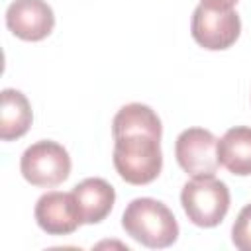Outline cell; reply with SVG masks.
<instances>
[{"instance_id": "cell-14", "label": "cell", "mask_w": 251, "mask_h": 251, "mask_svg": "<svg viewBox=\"0 0 251 251\" xmlns=\"http://www.w3.org/2000/svg\"><path fill=\"white\" fill-rule=\"evenodd\" d=\"M202 2H210V4H220V6H227V8H233V4H237V0H202Z\"/></svg>"}, {"instance_id": "cell-12", "label": "cell", "mask_w": 251, "mask_h": 251, "mask_svg": "<svg viewBox=\"0 0 251 251\" xmlns=\"http://www.w3.org/2000/svg\"><path fill=\"white\" fill-rule=\"evenodd\" d=\"M0 137L2 141H12L22 137L33 120L31 106L27 98L16 88L2 90V106H0Z\"/></svg>"}, {"instance_id": "cell-4", "label": "cell", "mask_w": 251, "mask_h": 251, "mask_svg": "<svg viewBox=\"0 0 251 251\" xmlns=\"http://www.w3.org/2000/svg\"><path fill=\"white\" fill-rule=\"evenodd\" d=\"M190 31L194 41L210 51H222L235 43L241 31V20L233 8L200 2L192 14Z\"/></svg>"}, {"instance_id": "cell-13", "label": "cell", "mask_w": 251, "mask_h": 251, "mask_svg": "<svg viewBox=\"0 0 251 251\" xmlns=\"http://www.w3.org/2000/svg\"><path fill=\"white\" fill-rule=\"evenodd\" d=\"M231 241L241 251H251V204L243 206L231 227Z\"/></svg>"}, {"instance_id": "cell-8", "label": "cell", "mask_w": 251, "mask_h": 251, "mask_svg": "<svg viewBox=\"0 0 251 251\" xmlns=\"http://www.w3.org/2000/svg\"><path fill=\"white\" fill-rule=\"evenodd\" d=\"M35 222L49 235H69L82 222L73 192H45L35 204Z\"/></svg>"}, {"instance_id": "cell-6", "label": "cell", "mask_w": 251, "mask_h": 251, "mask_svg": "<svg viewBox=\"0 0 251 251\" xmlns=\"http://www.w3.org/2000/svg\"><path fill=\"white\" fill-rule=\"evenodd\" d=\"M175 155L180 169L192 178L214 176L218 167L222 165L218 157V139L204 127L184 129L176 137Z\"/></svg>"}, {"instance_id": "cell-5", "label": "cell", "mask_w": 251, "mask_h": 251, "mask_svg": "<svg viewBox=\"0 0 251 251\" xmlns=\"http://www.w3.org/2000/svg\"><path fill=\"white\" fill-rule=\"evenodd\" d=\"M20 171L29 184L39 188H53L67 180L71 173V157L67 149L57 141L43 139L24 151L20 159Z\"/></svg>"}, {"instance_id": "cell-3", "label": "cell", "mask_w": 251, "mask_h": 251, "mask_svg": "<svg viewBox=\"0 0 251 251\" xmlns=\"http://www.w3.org/2000/svg\"><path fill=\"white\" fill-rule=\"evenodd\" d=\"M180 204L194 226L214 227L229 210V190L226 182L214 176L192 178L182 186Z\"/></svg>"}, {"instance_id": "cell-9", "label": "cell", "mask_w": 251, "mask_h": 251, "mask_svg": "<svg viewBox=\"0 0 251 251\" xmlns=\"http://www.w3.org/2000/svg\"><path fill=\"white\" fill-rule=\"evenodd\" d=\"M73 196L80 214L82 224H98L102 222L114 208L116 190L104 178H84L73 188Z\"/></svg>"}, {"instance_id": "cell-2", "label": "cell", "mask_w": 251, "mask_h": 251, "mask_svg": "<svg viewBox=\"0 0 251 251\" xmlns=\"http://www.w3.org/2000/svg\"><path fill=\"white\" fill-rule=\"evenodd\" d=\"M114 167L129 184L153 182L163 167L161 139L153 135H122L114 139Z\"/></svg>"}, {"instance_id": "cell-1", "label": "cell", "mask_w": 251, "mask_h": 251, "mask_svg": "<svg viewBox=\"0 0 251 251\" xmlns=\"http://www.w3.org/2000/svg\"><path fill=\"white\" fill-rule=\"evenodd\" d=\"M122 226L135 241L151 249H163L176 241L178 224L173 212L155 198H135L122 216Z\"/></svg>"}, {"instance_id": "cell-7", "label": "cell", "mask_w": 251, "mask_h": 251, "mask_svg": "<svg viewBox=\"0 0 251 251\" xmlns=\"http://www.w3.org/2000/svg\"><path fill=\"white\" fill-rule=\"evenodd\" d=\"M6 25L24 41H41L53 31L55 14L43 0H14L6 10Z\"/></svg>"}, {"instance_id": "cell-11", "label": "cell", "mask_w": 251, "mask_h": 251, "mask_svg": "<svg viewBox=\"0 0 251 251\" xmlns=\"http://www.w3.org/2000/svg\"><path fill=\"white\" fill-rule=\"evenodd\" d=\"M161 133H163V126L159 116L149 106L139 102L122 106L112 122L114 139L122 135H153L161 139Z\"/></svg>"}, {"instance_id": "cell-10", "label": "cell", "mask_w": 251, "mask_h": 251, "mask_svg": "<svg viewBox=\"0 0 251 251\" xmlns=\"http://www.w3.org/2000/svg\"><path fill=\"white\" fill-rule=\"evenodd\" d=\"M220 163L237 176L251 175V127L237 126L218 139Z\"/></svg>"}]
</instances>
